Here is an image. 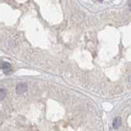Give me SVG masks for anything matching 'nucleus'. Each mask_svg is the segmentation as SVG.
<instances>
[{"instance_id":"39448f33","label":"nucleus","mask_w":131,"mask_h":131,"mask_svg":"<svg viewBox=\"0 0 131 131\" xmlns=\"http://www.w3.org/2000/svg\"><path fill=\"white\" fill-rule=\"evenodd\" d=\"M101 1H102V0H101Z\"/></svg>"},{"instance_id":"7ed1b4c3","label":"nucleus","mask_w":131,"mask_h":131,"mask_svg":"<svg viewBox=\"0 0 131 131\" xmlns=\"http://www.w3.org/2000/svg\"><path fill=\"white\" fill-rule=\"evenodd\" d=\"M121 118L120 116L118 117H116L115 119H114L113 121V123H112V125H113V128L115 129V130H116V129H118L120 127V126L121 125Z\"/></svg>"},{"instance_id":"f03ea898","label":"nucleus","mask_w":131,"mask_h":131,"mask_svg":"<svg viewBox=\"0 0 131 131\" xmlns=\"http://www.w3.org/2000/svg\"><path fill=\"white\" fill-rule=\"evenodd\" d=\"M0 68L3 70L5 74H8V75L12 71V66H11L9 62H2L1 65H0Z\"/></svg>"},{"instance_id":"20e7f679","label":"nucleus","mask_w":131,"mask_h":131,"mask_svg":"<svg viewBox=\"0 0 131 131\" xmlns=\"http://www.w3.org/2000/svg\"><path fill=\"white\" fill-rule=\"evenodd\" d=\"M7 96V92L4 89H0V101L3 100Z\"/></svg>"},{"instance_id":"f257e3e1","label":"nucleus","mask_w":131,"mask_h":131,"mask_svg":"<svg viewBox=\"0 0 131 131\" xmlns=\"http://www.w3.org/2000/svg\"><path fill=\"white\" fill-rule=\"evenodd\" d=\"M28 89V85L26 83H20L16 85V92L18 94H22L25 93Z\"/></svg>"}]
</instances>
